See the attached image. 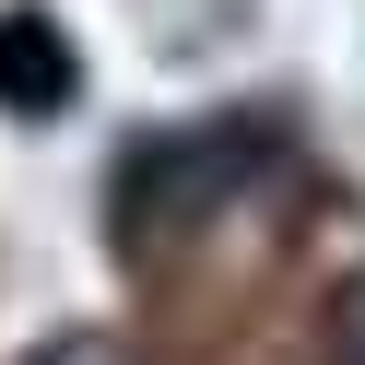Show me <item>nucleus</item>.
Listing matches in <instances>:
<instances>
[{
    "mask_svg": "<svg viewBox=\"0 0 365 365\" xmlns=\"http://www.w3.org/2000/svg\"><path fill=\"white\" fill-rule=\"evenodd\" d=\"M354 365H365V294H354Z\"/></svg>",
    "mask_w": 365,
    "mask_h": 365,
    "instance_id": "f257e3e1",
    "label": "nucleus"
}]
</instances>
